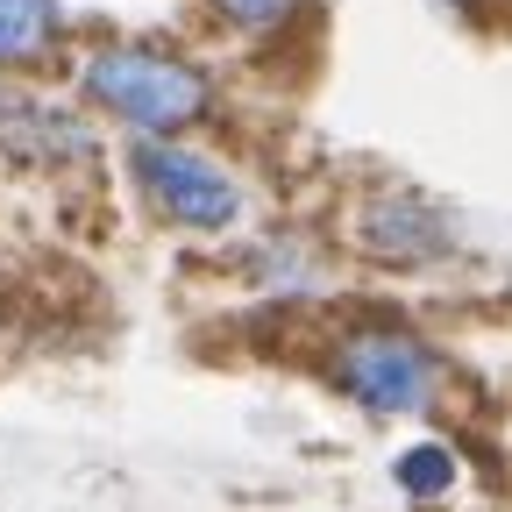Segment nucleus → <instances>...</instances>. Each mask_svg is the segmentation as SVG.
Returning a JSON list of instances; mask_svg holds the SVG:
<instances>
[{
    "label": "nucleus",
    "mask_w": 512,
    "mask_h": 512,
    "mask_svg": "<svg viewBox=\"0 0 512 512\" xmlns=\"http://www.w3.org/2000/svg\"><path fill=\"white\" fill-rule=\"evenodd\" d=\"M320 377L363 420H427L456 392L448 356L406 320H349V328H335L328 356H320Z\"/></svg>",
    "instance_id": "f257e3e1"
},
{
    "label": "nucleus",
    "mask_w": 512,
    "mask_h": 512,
    "mask_svg": "<svg viewBox=\"0 0 512 512\" xmlns=\"http://www.w3.org/2000/svg\"><path fill=\"white\" fill-rule=\"evenodd\" d=\"M79 93L128 136H192L214 121V79L207 64H192L157 43H100L79 64Z\"/></svg>",
    "instance_id": "f03ea898"
},
{
    "label": "nucleus",
    "mask_w": 512,
    "mask_h": 512,
    "mask_svg": "<svg viewBox=\"0 0 512 512\" xmlns=\"http://www.w3.org/2000/svg\"><path fill=\"white\" fill-rule=\"evenodd\" d=\"M128 178H136L143 207L178 235H235L249 221L242 178L221 157L192 150L185 136H136L128 143Z\"/></svg>",
    "instance_id": "7ed1b4c3"
},
{
    "label": "nucleus",
    "mask_w": 512,
    "mask_h": 512,
    "mask_svg": "<svg viewBox=\"0 0 512 512\" xmlns=\"http://www.w3.org/2000/svg\"><path fill=\"white\" fill-rule=\"evenodd\" d=\"M342 242L370 271H441L463 249V221L413 185H377L342 214Z\"/></svg>",
    "instance_id": "20e7f679"
},
{
    "label": "nucleus",
    "mask_w": 512,
    "mask_h": 512,
    "mask_svg": "<svg viewBox=\"0 0 512 512\" xmlns=\"http://www.w3.org/2000/svg\"><path fill=\"white\" fill-rule=\"evenodd\" d=\"M0 157L29 164V171L86 164L93 157V121L79 107H57V100H36V93L0 86Z\"/></svg>",
    "instance_id": "39448f33"
},
{
    "label": "nucleus",
    "mask_w": 512,
    "mask_h": 512,
    "mask_svg": "<svg viewBox=\"0 0 512 512\" xmlns=\"http://www.w3.org/2000/svg\"><path fill=\"white\" fill-rule=\"evenodd\" d=\"M392 484L406 505H441V498H456L463 484V456H456V441H441V434H420L406 441L399 456H392Z\"/></svg>",
    "instance_id": "423d86ee"
},
{
    "label": "nucleus",
    "mask_w": 512,
    "mask_h": 512,
    "mask_svg": "<svg viewBox=\"0 0 512 512\" xmlns=\"http://www.w3.org/2000/svg\"><path fill=\"white\" fill-rule=\"evenodd\" d=\"M57 29H64L57 0H0V72H15V64L50 57Z\"/></svg>",
    "instance_id": "0eeeda50"
},
{
    "label": "nucleus",
    "mask_w": 512,
    "mask_h": 512,
    "mask_svg": "<svg viewBox=\"0 0 512 512\" xmlns=\"http://www.w3.org/2000/svg\"><path fill=\"white\" fill-rule=\"evenodd\" d=\"M249 278L264 285V292H278V299H299V292H313L320 264H313V249L299 235H264L256 256H249Z\"/></svg>",
    "instance_id": "6e6552de"
},
{
    "label": "nucleus",
    "mask_w": 512,
    "mask_h": 512,
    "mask_svg": "<svg viewBox=\"0 0 512 512\" xmlns=\"http://www.w3.org/2000/svg\"><path fill=\"white\" fill-rule=\"evenodd\" d=\"M292 8H299V0H214V15H221L228 29H242V36H256V29H278Z\"/></svg>",
    "instance_id": "1a4fd4ad"
}]
</instances>
